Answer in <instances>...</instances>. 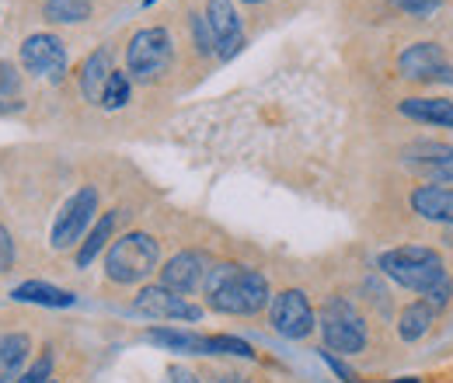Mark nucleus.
<instances>
[{"instance_id":"nucleus-1","label":"nucleus","mask_w":453,"mask_h":383,"mask_svg":"<svg viewBox=\"0 0 453 383\" xmlns=\"http://www.w3.org/2000/svg\"><path fill=\"white\" fill-rule=\"evenodd\" d=\"M206 303L217 314H230V318H255L269 307L273 293H269V279L258 269H244L234 262H220L210 265L206 282H203Z\"/></svg>"},{"instance_id":"nucleus-2","label":"nucleus","mask_w":453,"mask_h":383,"mask_svg":"<svg viewBox=\"0 0 453 383\" xmlns=\"http://www.w3.org/2000/svg\"><path fill=\"white\" fill-rule=\"evenodd\" d=\"M377 265H380L384 275H391L397 286H404L411 293H422V296L447 279L440 251H433L426 244H404V248H395V251H384L377 258Z\"/></svg>"},{"instance_id":"nucleus-3","label":"nucleus","mask_w":453,"mask_h":383,"mask_svg":"<svg viewBox=\"0 0 453 383\" xmlns=\"http://www.w3.org/2000/svg\"><path fill=\"white\" fill-rule=\"evenodd\" d=\"M157 262H161V244L143 230H129V234H122L119 241L109 244L105 275L119 286H133V282H143L154 272Z\"/></svg>"},{"instance_id":"nucleus-4","label":"nucleus","mask_w":453,"mask_h":383,"mask_svg":"<svg viewBox=\"0 0 453 383\" xmlns=\"http://www.w3.org/2000/svg\"><path fill=\"white\" fill-rule=\"evenodd\" d=\"M171 59H174V46H171L168 28H143L126 46V73L129 80L150 84L161 73H168Z\"/></svg>"},{"instance_id":"nucleus-5","label":"nucleus","mask_w":453,"mask_h":383,"mask_svg":"<svg viewBox=\"0 0 453 383\" xmlns=\"http://www.w3.org/2000/svg\"><path fill=\"white\" fill-rule=\"evenodd\" d=\"M321 334H325V349L339 352V356H359L366 349V321L342 296H332L325 303V310H321Z\"/></svg>"},{"instance_id":"nucleus-6","label":"nucleus","mask_w":453,"mask_h":383,"mask_svg":"<svg viewBox=\"0 0 453 383\" xmlns=\"http://www.w3.org/2000/svg\"><path fill=\"white\" fill-rule=\"evenodd\" d=\"M95 213H98V192H95L91 185L77 188V192L59 206L57 219H53V234H50L53 248H57V251H66V248L81 244L84 230L95 223Z\"/></svg>"},{"instance_id":"nucleus-7","label":"nucleus","mask_w":453,"mask_h":383,"mask_svg":"<svg viewBox=\"0 0 453 383\" xmlns=\"http://www.w3.org/2000/svg\"><path fill=\"white\" fill-rule=\"evenodd\" d=\"M269 321L289 341H300L314 331V307L303 289H283L269 303Z\"/></svg>"},{"instance_id":"nucleus-8","label":"nucleus","mask_w":453,"mask_h":383,"mask_svg":"<svg viewBox=\"0 0 453 383\" xmlns=\"http://www.w3.org/2000/svg\"><path fill=\"white\" fill-rule=\"evenodd\" d=\"M66 46L63 39L53 35V32H39V35H28L25 46H21V66L35 77H50V80H59L66 73Z\"/></svg>"},{"instance_id":"nucleus-9","label":"nucleus","mask_w":453,"mask_h":383,"mask_svg":"<svg viewBox=\"0 0 453 383\" xmlns=\"http://www.w3.org/2000/svg\"><path fill=\"white\" fill-rule=\"evenodd\" d=\"M133 310L140 318H154V321H199L203 318V310L196 303H188L185 296L165 289L161 282L140 289V296L133 300Z\"/></svg>"},{"instance_id":"nucleus-10","label":"nucleus","mask_w":453,"mask_h":383,"mask_svg":"<svg viewBox=\"0 0 453 383\" xmlns=\"http://www.w3.org/2000/svg\"><path fill=\"white\" fill-rule=\"evenodd\" d=\"M404 165L429 178L433 185H453V147L450 143H411L404 150Z\"/></svg>"},{"instance_id":"nucleus-11","label":"nucleus","mask_w":453,"mask_h":383,"mask_svg":"<svg viewBox=\"0 0 453 383\" xmlns=\"http://www.w3.org/2000/svg\"><path fill=\"white\" fill-rule=\"evenodd\" d=\"M206 272H210V258L203 251H178L161 269V286L178 293V296H188V293L203 289Z\"/></svg>"},{"instance_id":"nucleus-12","label":"nucleus","mask_w":453,"mask_h":383,"mask_svg":"<svg viewBox=\"0 0 453 383\" xmlns=\"http://www.w3.org/2000/svg\"><path fill=\"white\" fill-rule=\"evenodd\" d=\"M206 25L213 32L220 59H230L244 46V28H241V14H237L234 0H210L206 4Z\"/></svg>"},{"instance_id":"nucleus-13","label":"nucleus","mask_w":453,"mask_h":383,"mask_svg":"<svg viewBox=\"0 0 453 383\" xmlns=\"http://www.w3.org/2000/svg\"><path fill=\"white\" fill-rule=\"evenodd\" d=\"M443 66H447V56L436 42H415L397 56V70L411 80H433Z\"/></svg>"},{"instance_id":"nucleus-14","label":"nucleus","mask_w":453,"mask_h":383,"mask_svg":"<svg viewBox=\"0 0 453 383\" xmlns=\"http://www.w3.org/2000/svg\"><path fill=\"white\" fill-rule=\"evenodd\" d=\"M411 210L429 223L453 226V188L447 185H422L411 192Z\"/></svg>"},{"instance_id":"nucleus-15","label":"nucleus","mask_w":453,"mask_h":383,"mask_svg":"<svg viewBox=\"0 0 453 383\" xmlns=\"http://www.w3.org/2000/svg\"><path fill=\"white\" fill-rule=\"evenodd\" d=\"M32 356V338L25 331H0V383H14Z\"/></svg>"},{"instance_id":"nucleus-16","label":"nucleus","mask_w":453,"mask_h":383,"mask_svg":"<svg viewBox=\"0 0 453 383\" xmlns=\"http://www.w3.org/2000/svg\"><path fill=\"white\" fill-rule=\"evenodd\" d=\"M11 300H18V303H39V307H73V293H66V289H59L53 282H39V279H28V282H21V286H14L11 289Z\"/></svg>"},{"instance_id":"nucleus-17","label":"nucleus","mask_w":453,"mask_h":383,"mask_svg":"<svg viewBox=\"0 0 453 383\" xmlns=\"http://www.w3.org/2000/svg\"><path fill=\"white\" fill-rule=\"evenodd\" d=\"M109 77H112V53L98 50V53L88 56L84 66H81V91H84V98L88 102H102V91H105Z\"/></svg>"},{"instance_id":"nucleus-18","label":"nucleus","mask_w":453,"mask_h":383,"mask_svg":"<svg viewBox=\"0 0 453 383\" xmlns=\"http://www.w3.org/2000/svg\"><path fill=\"white\" fill-rule=\"evenodd\" d=\"M397 109H401V115H408L415 122L453 129V102H443V98H404Z\"/></svg>"},{"instance_id":"nucleus-19","label":"nucleus","mask_w":453,"mask_h":383,"mask_svg":"<svg viewBox=\"0 0 453 383\" xmlns=\"http://www.w3.org/2000/svg\"><path fill=\"white\" fill-rule=\"evenodd\" d=\"M115 223H119V210L98 217L95 230H91V234L81 241V248H77V269H88V265L109 248V241H112V234H115Z\"/></svg>"},{"instance_id":"nucleus-20","label":"nucleus","mask_w":453,"mask_h":383,"mask_svg":"<svg viewBox=\"0 0 453 383\" xmlns=\"http://www.w3.org/2000/svg\"><path fill=\"white\" fill-rule=\"evenodd\" d=\"M433 321H436V307H429L426 300H415V303H408L404 310H401V318H397V334H401V341H418L426 331L433 328Z\"/></svg>"},{"instance_id":"nucleus-21","label":"nucleus","mask_w":453,"mask_h":383,"mask_svg":"<svg viewBox=\"0 0 453 383\" xmlns=\"http://www.w3.org/2000/svg\"><path fill=\"white\" fill-rule=\"evenodd\" d=\"M147 341L150 345H161V349H171V352H185V356H206V338L203 334H192V331L150 328L147 331Z\"/></svg>"},{"instance_id":"nucleus-22","label":"nucleus","mask_w":453,"mask_h":383,"mask_svg":"<svg viewBox=\"0 0 453 383\" xmlns=\"http://www.w3.org/2000/svg\"><path fill=\"white\" fill-rule=\"evenodd\" d=\"M91 0H46V18L57 25H77L91 18Z\"/></svg>"},{"instance_id":"nucleus-23","label":"nucleus","mask_w":453,"mask_h":383,"mask_svg":"<svg viewBox=\"0 0 453 383\" xmlns=\"http://www.w3.org/2000/svg\"><path fill=\"white\" fill-rule=\"evenodd\" d=\"M206 356H237V359H255V349L244 338L234 334H210L206 338Z\"/></svg>"},{"instance_id":"nucleus-24","label":"nucleus","mask_w":453,"mask_h":383,"mask_svg":"<svg viewBox=\"0 0 453 383\" xmlns=\"http://www.w3.org/2000/svg\"><path fill=\"white\" fill-rule=\"evenodd\" d=\"M129 91H133V80H129V73H122V70H112V77H109V84H105V91H102V102H98V105H105L109 111L122 109V105L129 102Z\"/></svg>"},{"instance_id":"nucleus-25","label":"nucleus","mask_w":453,"mask_h":383,"mask_svg":"<svg viewBox=\"0 0 453 383\" xmlns=\"http://www.w3.org/2000/svg\"><path fill=\"white\" fill-rule=\"evenodd\" d=\"M50 377H53V356L42 352V356H39V359H35V363H32L14 383H50Z\"/></svg>"},{"instance_id":"nucleus-26","label":"nucleus","mask_w":453,"mask_h":383,"mask_svg":"<svg viewBox=\"0 0 453 383\" xmlns=\"http://www.w3.org/2000/svg\"><path fill=\"white\" fill-rule=\"evenodd\" d=\"M192 18V32H196V50L203 56L217 53V42H213V32L206 25V14H188Z\"/></svg>"},{"instance_id":"nucleus-27","label":"nucleus","mask_w":453,"mask_h":383,"mask_svg":"<svg viewBox=\"0 0 453 383\" xmlns=\"http://www.w3.org/2000/svg\"><path fill=\"white\" fill-rule=\"evenodd\" d=\"M397 11H404V14H411V18H429L433 11H440V4L443 0H391Z\"/></svg>"},{"instance_id":"nucleus-28","label":"nucleus","mask_w":453,"mask_h":383,"mask_svg":"<svg viewBox=\"0 0 453 383\" xmlns=\"http://www.w3.org/2000/svg\"><path fill=\"white\" fill-rule=\"evenodd\" d=\"M18 88H21L18 70L7 59H0V95H18Z\"/></svg>"},{"instance_id":"nucleus-29","label":"nucleus","mask_w":453,"mask_h":383,"mask_svg":"<svg viewBox=\"0 0 453 383\" xmlns=\"http://www.w3.org/2000/svg\"><path fill=\"white\" fill-rule=\"evenodd\" d=\"M14 265V241H11V230L0 223V272H7Z\"/></svg>"},{"instance_id":"nucleus-30","label":"nucleus","mask_w":453,"mask_h":383,"mask_svg":"<svg viewBox=\"0 0 453 383\" xmlns=\"http://www.w3.org/2000/svg\"><path fill=\"white\" fill-rule=\"evenodd\" d=\"M165 383H199V377H196L188 366H168V373H165Z\"/></svg>"},{"instance_id":"nucleus-31","label":"nucleus","mask_w":453,"mask_h":383,"mask_svg":"<svg viewBox=\"0 0 453 383\" xmlns=\"http://www.w3.org/2000/svg\"><path fill=\"white\" fill-rule=\"evenodd\" d=\"M210 383H251L248 377H241V373H217Z\"/></svg>"},{"instance_id":"nucleus-32","label":"nucleus","mask_w":453,"mask_h":383,"mask_svg":"<svg viewBox=\"0 0 453 383\" xmlns=\"http://www.w3.org/2000/svg\"><path fill=\"white\" fill-rule=\"evenodd\" d=\"M21 109V102H0V115H4V111H18Z\"/></svg>"},{"instance_id":"nucleus-33","label":"nucleus","mask_w":453,"mask_h":383,"mask_svg":"<svg viewBox=\"0 0 453 383\" xmlns=\"http://www.w3.org/2000/svg\"><path fill=\"white\" fill-rule=\"evenodd\" d=\"M443 241H447V244L453 248V226H447V237H443Z\"/></svg>"},{"instance_id":"nucleus-34","label":"nucleus","mask_w":453,"mask_h":383,"mask_svg":"<svg viewBox=\"0 0 453 383\" xmlns=\"http://www.w3.org/2000/svg\"><path fill=\"white\" fill-rule=\"evenodd\" d=\"M244 4H262V0H244Z\"/></svg>"},{"instance_id":"nucleus-35","label":"nucleus","mask_w":453,"mask_h":383,"mask_svg":"<svg viewBox=\"0 0 453 383\" xmlns=\"http://www.w3.org/2000/svg\"><path fill=\"white\" fill-rule=\"evenodd\" d=\"M143 4H147V7H150V4H154V0H143Z\"/></svg>"},{"instance_id":"nucleus-36","label":"nucleus","mask_w":453,"mask_h":383,"mask_svg":"<svg viewBox=\"0 0 453 383\" xmlns=\"http://www.w3.org/2000/svg\"><path fill=\"white\" fill-rule=\"evenodd\" d=\"M50 383H57V380H50Z\"/></svg>"}]
</instances>
